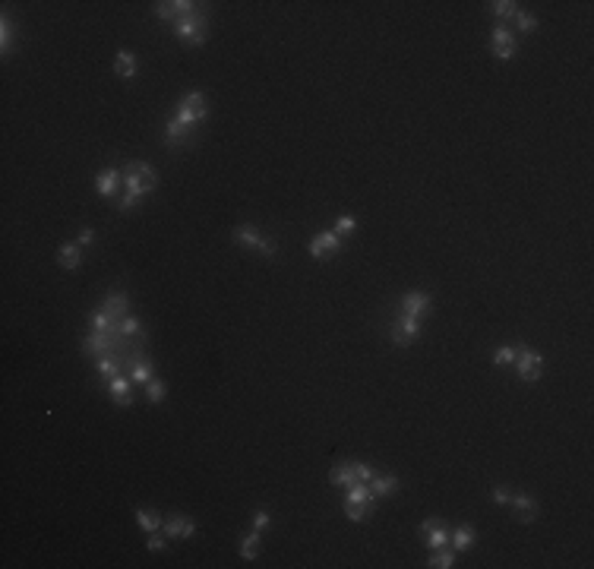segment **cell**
<instances>
[{
  "label": "cell",
  "instance_id": "obj_19",
  "mask_svg": "<svg viewBox=\"0 0 594 569\" xmlns=\"http://www.w3.org/2000/svg\"><path fill=\"white\" fill-rule=\"evenodd\" d=\"M13 45H16V29H13L10 10H3V13H0V54H3V58L13 54Z\"/></svg>",
  "mask_w": 594,
  "mask_h": 569
},
{
  "label": "cell",
  "instance_id": "obj_13",
  "mask_svg": "<svg viewBox=\"0 0 594 569\" xmlns=\"http://www.w3.org/2000/svg\"><path fill=\"white\" fill-rule=\"evenodd\" d=\"M509 506L515 509V522H521V525H531L537 519V500L531 494H515Z\"/></svg>",
  "mask_w": 594,
  "mask_h": 569
},
{
  "label": "cell",
  "instance_id": "obj_26",
  "mask_svg": "<svg viewBox=\"0 0 594 569\" xmlns=\"http://www.w3.org/2000/svg\"><path fill=\"white\" fill-rule=\"evenodd\" d=\"M259 547H263V538H259V531H250V535H244L240 538V557L244 560H256L259 557Z\"/></svg>",
  "mask_w": 594,
  "mask_h": 569
},
{
  "label": "cell",
  "instance_id": "obj_31",
  "mask_svg": "<svg viewBox=\"0 0 594 569\" xmlns=\"http://www.w3.org/2000/svg\"><path fill=\"white\" fill-rule=\"evenodd\" d=\"M152 13H155L158 19H165V23H174V19H177L174 0H158V3H152Z\"/></svg>",
  "mask_w": 594,
  "mask_h": 569
},
{
  "label": "cell",
  "instance_id": "obj_25",
  "mask_svg": "<svg viewBox=\"0 0 594 569\" xmlns=\"http://www.w3.org/2000/svg\"><path fill=\"white\" fill-rule=\"evenodd\" d=\"M427 566L430 569H452L455 566V551L452 547H437V551H430Z\"/></svg>",
  "mask_w": 594,
  "mask_h": 569
},
{
  "label": "cell",
  "instance_id": "obj_35",
  "mask_svg": "<svg viewBox=\"0 0 594 569\" xmlns=\"http://www.w3.org/2000/svg\"><path fill=\"white\" fill-rule=\"evenodd\" d=\"M370 509H373V506H367V503L345 506V516H348L351 522H367V519H370Z\"/></svg>",
  "mask_w": 594,
  "mask_h": 569
},
{
  "label": "cell",
  "instance_id": "obj_12",
  "mask_svg": "<svg viewBox=\"0 0 594 569\" xmlns=\"http://www.w3.org/2000/svg\"><path fill=\"white\" fill-rule=\"evenodd\" d=\"M162 531H165L168 538H177V541H187V538L196 535V522L190 519V516H171V519L162 525Z\"/></svg>",
  "mask_w": 594,
  "mask_h": 569
},
{
  "label": "cell",
  "instance_id": "obj_18",
  "mask_svg": "<svg viewBox=\"0 0 594 569\" xmlns=\"http://www.w3.org/2000/svg\"><path fill=\"white\" fill-rule=\"evenodd\" d=\"M329 484L335 487H351V484H361L357 481V462H341L329 471Z\"/></svg>",
  "mask_w": 594,
  "mask_h": 569
},
{
  "label": "cell",
  "instance_id": "obj_7",
  "mask_svg": "<svg viewBox=\"0 0 594 569\" xmlns=\"http://www.w3.org/2000/svg\"><path fill=\"white\" fill-rule=\"evenodd\" d=\"M307 250H310V256H313V260L339 256L341 253V238L335 231H320V234H313V240H310V244H307Z\"/></svg>",
  "mask_w": 594,
  "mask_h": 569
},
{
  "label": "cell",
  "instance_id": "obj_17",
  "mask_svg": "<svg viewBox=\"0 0 594 569\" xmlns=\"http://www.w3.org/2000/svg\"><path fill=\"white\" fill-rule=\"evenodd\" d=\"M478 544V531L471 525H455L452 531H449V547H452L455 553L459 551H471V547Z\"/></svg>",
  "mask_w": 594,
  "mask_h": 569
},
{
  "label": "cell",
  "instance_id": "obj_28",
  "mask_svg": "<svg viewBox=\"0 0 594 569\" xmlns=\"http://www.w3.org/2000/svg\"><path fill=\"white\" fill-rule=\"evenodd\" d=\"M490 13H493L500 23H506V19H515V13H519V3L515 0H493V3H487Z\"/></svg>",
  "mask_w": 594,
  "mask_h": 569
},
{
  "label": "cell",
  "instance_id": "obj_4",
  "mask_svg": "<svg viewBox=\"0 0 594 569\" xmlns=\"http://www.w3.org/2000/svg\"><path fill=\"white\" fill-rule=\"evenodd\" d=\"M512 367H515L519 379H525V383H537V379H541V373H544V355H541V351H534V348H519V351H515V361H512Z\"/></svg>",
  "mask_w": 594,
  "mask_h": 569
},
{
  "label": "cell",
  "instance_id": "obj_10",
  "mask_svg": "<svg viewBox=\"0 0 594 569\" xmlns=\"http://www.w3.org/2000/svg\"><path fill=\"white\" fill-rule=\"evenodd\" d=\"M430 307H433V301H430L427 291H408V294L398 301V310L408 316H417V320H427Z\"/></svg>",
  "mask_w": 594,
  "mask_h": 569
},
{
  "label": "cell",
  "instance_id": "obj_38",
  "mask_svg": "<svg viewBox=\"0 0 594 569\" xmlns=\"http://www.w3.org/2000/svg\"><path fill=\"white\" fill-rule=\"evenodd\" d=\"M490 500H493V503H500V506H509L512 494L506 490V487H493V490H490Z\"/></svg>",
  "mask_w": 594,
  "mask_h": 569
},
{
  "label": "cell",
  "instance_id": "obj_39",
  "mask_svg": "<svg viewBox=\"0 0 594 569\" xmlns=\"http://www.w3.org/2000/svg\"><path fill=\"white\" fill-rule=\"evenodd\" d=\"M515 51H519V45H509V48H500V51H493V58L500 60V64H509V60L515 58Z\"/></svg>",
  "mask_w": 594,
  "mask_h": 569
},
{
  "label": "cell",
  "instance_id": "obj_6",
  "mask_svg": "<svg viewBox=\"0 0 594 569\" xmlns=\"http://www.w3.org/2000/svg\"><path fill=\"white\" fill-rule=\"evenodd\" d=\"M133 383L130 373H117V377L107 379V396H111V402L120 405V408H130L133 402H136V396H133Z\"/></svg>",
  "mask_w": 594,
  "mask_h": 569
},
{
  "label": "cell",
  "instance_id": "obj_2",
  "mask_svg": "<svg viewBox=\"0 0 594 569\" xmlns=\"http://www.w3.org/2000/svg\"><path fill=\"white\" fill-rule=\"evenodd\" d=\"M203 7H206V3H203ZM203 7H199L193 16H181L171 23L174 38L181 45H187V48H203V45L209 42V16Z\"/></svg>",
  "mask_w": 594,
  "mask_h": 569
},
{
  "label": "cell",
  "instance_id": "obj_1",
  "mask_svg": "<svg viewBox=\"0 0 594 569\" xmlns=\"http://www.w3.org/2000/svg\"><path fill=\"white\" fill-rule=\"evenodd\" d=\"M158 187V171L146 162H130L124 165V197L117 199V209L120 212H130L142 197H148L152 190Z\"/></svg>",
  "mask_w": 594,
  "mask_h": 569
},
{
  "label": "cell",
  "instance_id": "obj_14",
  "mask_svg": "<svg viewBox=\"0 0 594 569\" xmlns=\"http://www.w3.org/2000/svg\"><path fill=\"white\" fill-rule=\"evenodd\" d=\"M101 310L111 316V323H117V326H120V320H124L127 310H130V297H127V291H111V294L105 297Z\"/></svg>",
  "mask_w": 594,
  "mask_h": 569
},
{
  "label": "cell",
  "instance_id": "obj_11",
  "mask_svg": "<svg viewBox=\"0 0 594 569\" xmlns=\"http://www.w3.org/2000/svg\"><path fill=\"white\" fill-rule=\"evenodd\" d=\"M417 531H421V538H424V547H430V551H437V547H449V528H446L439 519L421 522V525H417Z\"/></svg>",
  "mask_w": 594,
  "mask_h": 569
},
{
  "label": "cell",
  "instance_id": "obj_22",
  "mask_svg": "<svg viewBox=\"0 0 594 569\" xmlns=\"http://www.w3.org/2000/svg\"><path fill=\"white\" fill-rule=\"evenodd\" d=\"M398 478L396 475H373L370 478V494L376 496V500H380V496H392L398 490Z\"/></svg>",
  "mask_w": 594,
  "mask_h": 569
},
{
  "label": "cell",
  "instance_id": "obj_21",
  "mask_svg": "<svg viewBox=\"0 0 594 569\" xmlns=\"http://www.w3.org/2000/svg\"><path fill=\"white\" fill-rule=\"evenodd\" d=\"M357 503L376 506V496L370 494V484H351V487H345V503H341V506H357Z\"/></svg>",
  "mask_w": 594,
  "mask_h": 569
},
{
  "label": "cell",
  "instance_id": "obj_33",
  "mask_svg": "<svg viewBox=\"0 0 594 569\" xmlns=\"http://www.w3.org/2000/svg\"><path fill=\"white\" fill-rule=\"evenodd\" d=\"M168 541H171V538H168L165 531H152V535H146V551H148V553L165 551V547H168Z\"/></svg>",
  "mask_w": 594,
  "mask_h": 569
},
{
  "label": "cell",
  "instance_id": "obj_5",
  "mask_svg": "<svg viewBox=\"0 0 594 569\" xmlns=\"http://www.w3.org/2000/svg\"><path fill=\"white\" fill-rule=\"evenodd\" d=\"M421 323L417 316H408V314H398V320L389 326V342L392 345H411V342H417V336H421Z\"/></svg>",
  "mask_w": 594,
  "mask_h": 569
},
{
  "label": "cell",
  "instance_id": "obj_36",
  "mask_svg": "<svg viewBox=\"0 0 594 569\" xmlns=\"http://www.w3.org/2000/svg\"><path fill=\"white\" fill-rule=\"evenodd\" d=\"M120 336H142V323L136 320V316L127 314L124 320H120Z\"/></svg>",
  "mask_w": 594,
  "mask_h": 569
},
{
  "label": "cell",
  "instance_id": "obj_9",
  "mask_svg": "<svg viewBox=\"0 0 594 569\" xmlns=\"http://www.w3.org/2000/svg\"><path fill=\"white\" fill-rule=\"evenodd\" d=\"M193 142H196V130L183 127L177 117H171L165 124V146L168 149H190Z\"/></svg>",
  "mask_w": 594,
  "mask_h": 569
},
{
  "label": "cell",
  "instance_id": "obj_30",
  "mask_svg": "<svg viewBox=\"0 0 594 569\" xmlns=\"http://www.w3.org/2000/svg\"><path fill=\"white\" fill-rule=\"evenodd\" d=\"M332 231L339 234V238H351V234L357 231V218H354V215H339V218H335V228H332Z\"/></svg>",
  "mask_w": 594,
  "mask_h": 569
},
{
  "label": "cell",
  "instance_id": "obj_37",
  "mask_svg": "<svg viewBox=\"0 0 594 569\" xmlns=\"http://www.w3.org/2000/svg\"><path fill=\"white\" fill-rule=\"evenodd\" d=\"M269 525H272V512L259 506V509L253 512V531H263V528H269Z\"/></svg>",
  "mask_w": 594,
  "mask_h": 569
},
{
  "label": "cell",
  "instance_id": "obj_27",
  "mask_svg": "<svg viewBox=\"0 0 594 569\" xmlns=\"http://www.w3.org/2000/svg\"><path fill=\"white\" fill-rule=\"evenodd\" d=\"M136 525H140L146 535L162 531V516H158L155 509H136Z\"/></svg>",
  "mask_w": 594,
  "mask_h": 569
},
{
  "label": "cell",
  "instance_id": "obj_32",
  "mask_svg": "<svg viewBox=\"0 0 594 569\" xmlns=\"http://www.w3.org/2000/svg\"><path fill=\"white\" fill-rule=\"evenodd\" d=\"M515 25H519V32L531 35L537 29V16L534 13H528V10H519V13H515Z\"/></svg>",
  "mask_w": 594,
  "mask_h": 569
},
{
  "label": "cell",
  "instance_id": "obj_24",
  "mask_svg": "<svg viewBox=\"0 0 594 569\" xmlns=\"http://www.w3.org/2000/svg\"><path fill=\"white\" fill-rule=\"evenodd\" d=\"M509 45H519V42H515V35H512V29L506 23H496L493 32H490V51L509 48Z\"/></svg>",
  "mask_w": 594,
  "mask_h": 569
},
{
  "label": "cell",
  "instance_id": "obj_23",
  "mask_svg": "<svg viewBox=\"0 0 594 569\" xmlns=\"http://www.w3.org/2000/svg\"><path fill=\"white\" fill-rule=\"evenodd\" d=\"M114 73L124 76V79H133V76H136V54H133V51H117L114 54Z\"/></svg>",
  "mask_w": 594,
  "mask_h": 569
},
{
  "label": "cell",
  "instance_id": "obj_15",
  "mask_svg": "<svg viewBox=\"0 0 594 569\" xmlns=\"http://www.w3.org/2000/svg\"><path fill=\"white\" fill-rule=\"evenodd\" d=\"M127 367H130V379L136 383V386H146L148 379L155 377V361H152V357H146V351L133 357Z\"/></svg>",
  "mask_w": 594,
  "mask_h": 569
},
{
  "label": "cell",
  "instance_id": "obj_8",
  "mask_svg": "<svg viewBox=\"0 0 594 569\" xmlns=\"http://www.w3.org/2000/svg\"><path fill=\"white\" fill-rule=\"evenodd\" d=\"M120 190H124V171L120 168H105V171L95 174V193L99 197L114 199Z\"/></svg>",
  "mask_w": 594,
  "mask_h": 569
},
{
  "label": "cell",
  "instance_id": "obj_34",
  "mask_svg": "<svg viewBox=\"0 0 594 569\" xmlns=\"http://www.w3.org/2000/svg\"><path fill=\"white\" fill-rule=\"evenodd\" d=\"M515 351H519V348H512V345L496 348V351H493V364H496V367H512V361H515Z\"/></svg>",
  "mask_w": 594,
  "mask_h": 569
},
{
  "label": "cell",
  "instance_id": "obj_20",
  "mask_svg": "<svg viewBox=\"0 0 594 569\" xmlns=\"http://www.w3.org/2000/svg\"><path fill=\"white\" fill-rule=\"evenodd\" d=\"M231 238H234V244H240V247H250V250H256V244L263 240V231H259L256 225H234Z\"/></svg>",
  "mask_w": 594,
  "mask_h": 569
},
{
  "label": "cell",
  "instance_id": "obj_40",
  "mask_svg": "<svg viewBox=\"0 0 594 569\" xmlns=\"http://www.w3.org/2000/svg\"><path fill=\"white\" fill-rule=\"evenodd\" d=\"M92 240H95V231H92V228H79V234H76V244H79V247H89Z\"/></svg>",
  "mask_w": 594,
  "mask_h": 569
},
{
  "label": "cell",
  "instance_id": "obj_16",
  "mask_svg": "<svg viewBox=\"0 0 594 569\" xmlns=\"http://www.w3.org/2000/svg\"><path fill=\"white\" fill-rule=\"evenodd\" d=\"M57 266H60V269H66V273H76V269L83 266V247H79L76 240H66V244H60Z\"/></svg>",
  "mask_w": 594,
  "mask_h": 569
},
{
  "label": "cell",
  "instance_id": "obj_3",
  "mask_svg": "<svg viewBox=\"0 0 594 569\" xmlns=\"http://www.w3.org/2000/svg\"><path fill=\"white\" fill-rule=\"evenodd\" d=\"M174 117L181 121L183 127H190V130H196L203 121L209 117V105H206V92H187L181 101H177V111H174Z\"/></svg>",
  "mask_w": 594,
  "mask_h": 569
},
{
  "label": "cell",
  "instance_id": "obj_29",
  "mask_svg": "<svg viewBox=\"0 0 594 569\" xmlns=\"http://www.w3.org/2000/svg\"><path fill=\"white\" fill-rule=\"evenodd\" d=\"M165 396H168V383H165V379H162V377L148 379V383H146V402L148 405H158Z\"/></svg>",
  "mask_w": 594,
  "mask_h": 569
}]
</instances>
